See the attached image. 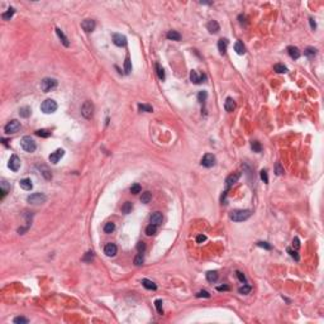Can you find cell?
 <instances>
[{"mask_svg":"<svg viewBox=\"0 0 324 324\" xmlns=\"http://www.w3.org/2000/svg\"><path fill=\"white\" fill-rule=\"evenodd\" d=\"M251 214L252 213L248 209H236L229 213V218L233 222H243V221H247L251 217Z\"/></svg>","mask_w":324,"mask_h":324,"instance_id":"obj_1","label":"cell"},{"mask_svg":"<svg viewBox=\"0 0 324 324\" xmlns=\"http://www.w3.org/2000/svg\"><path fill=\"white\" fill-rule=\"evenodd\" d=\"M20 146H22V148L26 151V152H29V153H32V152L35 151V148H37V144H35L34 142V139L33 138H30L28 136L26 137H23L20 139Z\"/></svg>","mask_w":324,"mask_h":324,"instance_id":"obj_2","label":"cell"},{"mask_svg":"<svg viewBox=\"0 0 324 324\" xmlns=\"http://www.w3.org/2000/svg\"><path fill=\"white\" fill-rule=\"evenodd\" d=\"M57 103L54 101L53 99H46L43 103L41 104V110L46 113V114H51V113H54L57 110Z\"/></svg>","mask_w":324,"mask_h":324,"instance_id":"obj_3","label":"cell"},{"mask_svg":"<svg viewBox=\"0 0 324 324\" xmlns=\"http://www.w3.org/2000/svg\"><path fill=\"white\" fill-rule=\"evenodd\" d=\"M57 88V80L52 77H45L43 80L41 81V89L45 91V93H50L53 89Z\"/></svg>","mask_w":324,"mask_h":324,"instance_id":"obj_4","label":"cell"},{"mask_svg":"<svg viewBox=\"0 0 324 324\" xmlns=\"http://www.w3.org/2000/svg\"><path fill=\"white\" fill-rule=\"evenodd\" d=\"M93 114H94V104L86 100L81 106V115L85 119H90L93 117Z\"/></svg>","mask_w":324,"mask_h":324,"instance_id":"obj_5","label":"cell"},{"mask_svg":"<svg viewBox=\"0 0 324 324\" xmlns=\"http://www.w3.org/2000/svg\"><path fill=\"white\" fill-rule=\"evenodd\" d=\"M46 195L45 194H42V193H34L32 195H29V196L27 198V201L29 204H33V205H38V204H43L46 203Z\"/></svg>","mask_w":324,"mask_h":324,"instance_id":"obj_6","label":"cell"},{"mask_svg":"<svg viewBox=\"0 0 324 324\" xmlns=\"http://www.w3.org/2000/svg\"><path fill=\"white\" fill-rule=\"evenodd\" d=\"M19 129H20V123L17 119L10 120L9 123L4 127V131H5V133H7V134H14V133H17Z\"/></svg>","mask_w":324,"mask_h":324,"instance_id":"obj_7","label":"cell"},{"mask_svg":"<svg viewBox=\"0 0 324 324\" xmlns=\"http://www.w3.org/2000/svg\"><path fill=\"white\" fill-rule=\"evenodd\" d=\"M215 165V156L213 153H206L203 158H201V166L204 167H213Z\"/></svg>","mask_w":324,"mask_h":324,"instance_id":"obj_8","label":"cell"},{"mask_svg":"<svg viewBox=\"0 0 324 324\" xmlns=\"http://www.w3.org/2000/svg\"><path fill=\"white\" fill-rule=\"evenodd\" d=\"M8 166L11 171H14V172H17L18 170L20 168V158L18 157L17 155H11L10 156V160H9V163H8Z\"/></svg>","mask_w":324,"mask_h":324,"instance_id":"obj_9","label":"cell"},{"mask_svg":"<svg viewBox=\"0 0 324 324\" xmlns=\"http://www.w3.org/2000/svg\"><path fill=\"white\" fill-rule=\"evenodd\" d=\"M65 156V151L62 150V148H58V150H56L54 152H52V153L50 155V162H52V163H58V161L61 160V158H62Z\"/></svg>","mask_w":324,"mask_h":324,"instance_id":"obj_10","label":"cell"},{"mask_svg":"<svg viewBox=\"0 0 324 324\" xmlns=\"http://www.w3.org/2000/svg\"><path fill=\"white\" fill-rule=\"evenodd\" d=\"M113 43L118 47H124L127 45V37L123 34L115 33V34H113Z\"/></svg>","mask_w":324,"mask_h":324,"instance_id":"obj_11","label":"cell"},{"mask_svg":"<svg viewBox=\"0 0 324 324\" xmlns=\"http://www.w3.org/2000/svg\"><path fill=\"white\" fill-rule=\"evenodd\" d=\"M81 28L85 30L86 33L93 32L95 29V20L94 19H85L81 22Z\"/></svg>","mask_w":324,"mask_h":324,"instance_id":"obj_12","label":"cell"},{"mask_svg":"<svg viewBox=\"0 0 324 324\" xmlns=\"http://www.w3.org/2000/svg\"><path fill=\"white\" fill-rule=\"evenodd\" d=\"M239 177H241V172H234V174H230L227 179H225V186H227V189H229L230 186H233L236 182L239 180Z\"/></svg>","mask_w":324,"mask_h":324,"instance_id":"obj_13","label":"cell"},{"mask_svg":"<svg viewBox=\"0 0 324 324\" xmlns=\"http://www.w3.org/2000/svg\"><path fill=\"white\" fill-rule=\"evenodd\" d=\"M117 251H118V248L114 243H108L105 248H104V253H105L108 257H114V256L117 255Z\"/></svg>","mask_w":324,"mask_h":324,"instance_id":"obj_14","label":"cell"},{"mask_svg":"<svg viewBox=\"0 0 324 324\" xmlns=\"http://www.w3.org/2000/svg\"><path fill=\"white\" fill-rule=\"evenodd\" d=\"M190 80H191V82H194V84H201V82H204V81L206 80V76H205V75L199 76V75H198V72L195 71V70H193V71L190 72Z\"/></svg>","mask_w":324,"mask_h":324,"instance_id":"obj_15","label":"cell"},{"mask_svg":"<svg viewBox=\"0 0 324 324\" xmlns=\"http://www.w3.org/2000/svg\"><path fill=\"white\" fill-rule=\"evenodd\" d=\"M150 221H151V224H155V225H160V224H162V221H163L162 213H160V211L153 213V214L151 215Z\"/></svg>","mask_w":324,"mask_h":324,"instance_id":"obj_16","label":"cell"},{"mask_svg":"<svg viewBox=\"0 0 324 324\" xmlns=\"http://www.w3.org/2000/svg\"><path fill=\"white\" fill-rule=\"evenodd\" d=\"M208 30H209V33L211 34H215L219 32V29H221V27H219V24L217 20H210L209 23H208V26H206Z\"/></svg>","mask_w":324,"mask_h":324,"instance_id":"obj_17","label":"cell"},{"mask_svg":"<svg viewBox=\"0 0 324 324\" xmlns=\"http://www.w3.org/2000/svg\"><path fill=\"white\" fill-rule=\"evenodd\" d=\"M224 109L228 113H232L236 109V101L232 99V97H227V99H225V103H224Z\"/></svg>","mask_w":324,"mask_h":324,"instance_id":"obj_18","label":"cell"},{"mask_svg":"<svg viewBox=\"0 0 324 324\" xmlns=\"http://www.w3.org/2000/svg\"><path fill=\"white\" fill-rule=\"evenodd\" d=\"M287 53H289V56L291 58H294V60H298L299 57H300V51H299L298 47H294V46L287 47Z\"/></svg>","mask_w":324,"mask_h":324,"instance_id":"obj_19","label":"cell"},{"mask_svg":"<svg viewBox=\"0 0 324 324\" xmlns=\"http://www.w3.org/2000/svg\"><path fill=\"white\" fill-rule=\"evenodd\" d=\"M227 46H228V41L225 38H222L218 41V51L221 54H225L227 52Z\"/></svg>","mask_w":324,"mask_h":324,"instance_id":"obj_20","label":"cell"},{"mask_svg":"<svg viewBox=\"0 0 324 324\" xmlns=\"http://www.w3.org/2000/svg\"><path fill=\"white\" fill-rule=\"evenodd\" d=\"M19 185H20V187L23 189V190H27V191H29V190H32V189H33V184H32V181H30V179H23V180H20L19 181Z\"/></svg>","mask_w":324,"mask_h":324,"instance_id":"obj_21","label":"cell"},{"mask_svg":"<svg viewBox=\"0 0 324 324\" xmlns=\"http://www.w3.org/2000/svg\"><path fill=\"white\" fill-rule=\"evenodd\" d=\"M56 33H57V35L60 37V39H61V42H62V45L65 46V47H69L70 46V42H69V38L66 37V35L63 34V32L62 30H61L60 28H56Z\"/></svg>","mask_w":324,"mask_h":324,"instance_id":"obj_22","label":"cell"},{"mask_svg":"<svg viewBox=\"0 0 324 324\" xmlns=\"http://www.w3.org/2000/svg\"><path fill=\"white\" fill-rule=\"evenodd\" d=\"M166 37L170 41H180L181 39V34L179 32H176V30H168Z\"/></svg>","mask_w":324,"mask_h":324,"instance_id":"obj_23","label":"cell"},{"mask_svg":"<svg viewBox=\"0 0 324 324\" xmlns=\"http://www.w3.org/2000/svg\"><path fill=\"white\" fill-rule=\"evenodd\" d=\"M142 285H143L147 290H156V289H157V285L153 282V281H151V280H148V279H143V280H142Z\"/></svg>","mask_w":324,"mask_h":324,"instance_id":"obj_24","label":"cell"},{"mask_svg":"<svg viewBox=\"0 0 324 324\" xmlns=\"http://www.w3.org/2000/svg\"><path fill=\"white\" fill-rule=\"evenodd\" d=\"M234 51L238 53V54H244L246 53V47L242 43L241 41H237L234 43Z\"/></svg>","mask_w":324,"mask_h":324,"instance_id":"obj_25","label":"cell"},{"mask_svg":"<svg viewBox=\"0 0 324 324\" xmlns=\"http://www.w3.org/2000/svg\"><path fill=\"white\" fill-rule=\"evenodd\" d=\"M218 277H219V275L217 271H209L206 273V280L209 281V282H217Z\"/></svg>","mask_w":324,"mask_h":324,"instance_id":"obj_26","label":"cell"},{"mask_svg":"<svg viewBox=\"0 0 324 324\" xmlns=\"http://www.w3.org/2000/svg\"><path fill=\"white\" fill-rule=\"evenodd\" d=\"M30 113H32V109H30L29 106H23L19 109V115L22 118H28Z\"/></svg>","mask_w":324,"mask_h":324,"instance_id":"obj_27","label":"cell"},{"mask_svg":"<svg viewBox=\"0 0 324 324\" xmlns=\"http://www.w3.org/2000/svg\"><path fill=\"white\" fill-rule=\"evenodd\" d=\"M124 71H125L127 75H129L131 71H132V61H131L129 56L125 57V61H124Z\"/></svg>","mask_w":324,"mask_h":324,"instance_id":"obj_28","label":"cell"},{"mask_svg":"<svg viewBox=\"0 0 324 324\" xmlns=\"http://www.w3.org/2000/svg\"><path fill=\"white\" fill-rule=\"evenodd\" d=\"M14 13H15L14 8H11V7H10V8H9L7 11H5V13H3V14H2V18H3L4 20H9L10 18L14 15Z\"/></svg>","mask_w":324,"mask_h":324,"instance_id":"obj_29","label":"cell"},{"mask_svg":"<svg viewBox=\"0 0 324 324\" xmlns=\"http://www.w3.org/2000/svg\"><path fill=\"white\" fill-rule=\"evenodd\" d=\"M152 199V194L150 191H144L142 193V196H140V201H142L143 204H148L150 201Z\"/></svg>","mask_w":324,"mask_h":324,"instance_id":"obj_30","label":"cell"},{"mask_svg":"<svg viewBox=\"0 0 324 324\" xmlns=\"http://www.w3.org/2000/svg\"><path fill=\"white\" fill-rule=\"evenodd\" d=\"M156 233H157V225H155V224L147 225V228H146V234L147 236H155Z\"/></svg>","mask_w":324,"mask_h":324,"instance_id":"obj_31","label":"cell"},{"mask_svg":"<svg viewBox=\"0 0 324 324\" xmlns=\"http://www.w3.org/2000/svg\"><path fill=\"white\" fill-rule=\"evenodd\" d=\"M273 70L276 72H279V74H285V72H287V67L285 65H282V63H276L273 66Z\"/></svg>","mask_w":324,"mask_h":324,"instance_id":"obj_32","label":"cell"},{"mask_svg":"<svg viewBox=\"0 0 324 324\" xmlns=\"http://www.w3.org/2000/svg\"><path fill=\"white\" fill-rule=\"evenodd\" d=\"M251 290H252V287H251L249 285L243 284V286L238 289V292H239V294H242V295H247V294H249V292H251Z\"/></svg>","mask_w":324,"mask_h":324,"instance_id":"obj_33","label":"cell"},{"mask_svg":"<svg viewBox=\"0 0 324 324\" xmlns=\"http://www.w3.org/2000/svg\"><path fill=\"white\" fill-rule=\"evenodd\" d=\"M132 209H133V205H132L131 201H125L124 205L122 206V211H123L124 214H129L132 211Z\"/></svg>","mask_w":324,"mask_h":324,"instance_id":"obj_34","label":"cell"},{"mask_svg":"<svg viewBox=\"0 0 324 324\" xmlns=\"http://www.w3.org/2000/svg\"><path fill=\"white\" fill-rule=\"evenodd\" d=\"M139 112H146V113H152L153 112V108L151 105H147V104H139L138 105Z\"/></svg>","mask_w":324,"mask_h":324,"instance_id":"obj_35","label":"cell"},{"mask_svg":"<svg viewBox=\"0 0 324 324\" xmlns=\"http://www.w3.org/2000/svg\"><path fill=\"white\" fill-rule=\"evenodd\" d=\"M251 148L253 150V152H261L262 151V146H261V143L260 142H257V140H252V142H251Z\"/></svg>","mask_w":324,"mask_h":324,"instance_id":"obj_36","label":"cell"},{"mask_svg":"<svg viewBox=\"0 0 324 324\" xmlns=\"http://www.w3.org/2000/svg\"><path fill=\"white\" fill-rule=\"evenodd\" d=\"M115 229V225H114V223H112V222H109V223H106L105 225H104V232H105L106 234H110V233H113V230Z\"/></svg>","mask_w":324,"mask_h":324,"instance_id":"obj_37","label":"cell"},{"mask_svg":"<svg viewBox=\"0 0 324 324\" xmlns=\"http://www.w3.org/2000/svg\"><path fill=\"white\" fill-rule=\"evenodd\" d=\"M304 54L307 57H314L315 54H316V48H314V47H308L307 50L304 51Z\"/></svg>","mask_w":324,"mask_h":324,"instance_id":"obj_38","label":"cell"},{"mask_svg":"<svg viewBox=\"0 0 324 324\" xmlns=\"http://www.w3.org/2000/svg\"><path fill=\"white\" fill-rule=\"evenodd\" d=\"M156 70H157V75H158V79H160V80H165V71H163V69L161 67V65L160 63H156Z\"/></svg>","mask_w":324,"mask_h":324,"instance_id":"obj_39","label":"cell"},{"mask_svg":"<svg viewBox=\"0 0 324 324\" xmlns=\"http://www.w3.org/2000/svg\"><path fill=\"white\" fill-rule=\"evenodd\" d=\"M35 134L42 138H48L51 136V132H48L47 129H38V131H35Z\"/></svg>","mask_w":324,"mask_h":324,"instance_id":"obj_40","label":"cell"},{"mask_svg":"<svg viewBox=\"0 0 324 324\" xmlns=\"http://www.w3.org/2000/svg\"><path fill=\"white\" fill-rule=\"evenodd\" d=\"M144 262V258H143V253H138L134 258V265L136 266H140Z\"/></svg>","mask_w":324,"mask_h":324,"instance_id":"obj_41","label":"cell"},{"mask_svg":"<svg viewBox=\"0 0 324 324\" xmlns=\"http://www.w3.org/2000/svg\"><path fill=\"white\" fill-rule=\"evenodd\" d=\"M275 174H276L277 176H280V175H282V174H284V167L281 166V163H280V162H276V163H275Z\"/></svg>","mask_w":324,"mask_h":324,"instance_id":"obj_42","label":"cell"},{"mask_svg":"<svg viewBox=\"0 0 324 324\" xmlns=\"http://www.w3.org/2000/svg\"><path fill=\"white\" fill-rule=\"evenodd\" d=\"M155 305H156L157 313L162 315V314H163V308H162V300H160V299H157V300L155 301Z\"/></svg>","mask_w":324,"mask_h":324,"instance_id":"obj_43","label":"cell"},{"mask_svg":"<svg viewBox=\"0 0 324 324\" xmlns=\"http://www.w3.org/2000/svg\"><path fill=\"white\" fill-rule=\"evenodd\" d=\"M13 322L15 324H27L29 320L27 319V318H24V316H17V318H14Z\"/></svg>","mask_w":324,"mask_h":324,"instance_id":"obj_44","label":"cell"},{"mask_svg":"<svg viewBox=\"0 0 324 324\" xmlns=\"http://www.w3.org/2000/svg\"><path fill=\"white\" fill-rule=\"evenodd\" d=\"M140 190H142V187H140L139 184H133L131 186V193L132 194H138V193H140Z\"/></svg>","mask_w":324,"mask_h":324,"instance_id":"obj_45","label":"cell"},{"mask_svg":"<svg viewBox=\"0 0 324 324\" xmlns=\"http://www.w3.org/2000/svg\"><path fill=\"white\" fill-rule=\"evenodd\" d=\"M206 97H208V93H206V91H200V93L198 94V101L203 103V101L206 100Z\"/></svg>","mask_w":324,"mask_h":324,"instance_id":"obj_46","label":"cell"},{"mask_svg":"<svg viewBox=\"0 0 324 324\" xmlns=\"http://www.w3.org/2000/svg\"><path fill=\"white\" fill-rule=\"evenodd\" d=\"M287 252H289V253H290V256H291V257H292V258H294L295 261H299V260H300V257H299V255H298V252H296V251H295V249H291V248H287Z\"/></svg>","mask_w":324,"mask_h":324,"instance_id":"obj_47","label":"cell"},{"mask_svg":"<svg viewBox=\"0 0 324 324\" xmlns=\"http://www.w3.org/2000/svg\"><path fill=\"white\" fill-rule=\"evenodd\" d=\"M93 258H94V252H93V251H89V252H86V255L84 256V258H82V260H84L85 262H90Z\"/></svg>","mask_w":324,"mask_h":324,"instance_id":"obj_48","label":"cell"},{"mask_svg":"<svg viewBox=\"0 0 324 324\" xmlns=\"http://www.w3.org/2000/svg\"><path fill=\"white\" fill-rule=\"evenodd\" d=\"M260 176H261V179H262V181H264L265 184H268V176H267V171L266 170H262L260 172Z\"/></svg>","mask_w":324,"mask_h":324,"instance_id":"obj_49","label":"cell"},{"mask_svg":"<svg viewBox=\"0 0 324 324\" xmlns=\"http://www.w3.org/2000/svg\"><path fill=\"white\" fill-rule=\"evenodd\" d=\"M236 275H237V277H238V280H239L241 282H243V284H247V279H246V276H244V275H243L241 271H237V272H236Z\"/></svg>","mask_w":324,"mask_h":324,"instance_id":"obj_50","label":"cell"},{"mask_svg":"<svg viewBox=\"0 0 324 324\" xmlns=\"http://www.w3.org/2000/svg\"><path fill=\"white\" fill-rule=\"evenodd\" d=\"M137 249H138V253H144V251H146V244H144V242H138V244H137Z\"/></svg>","mask_w":324,"mask_h":324,"instance_id":"obj_51","label":"cell"},{"mask_svg":"<svg viewBox=\"0 0 324 324\" xmlns=\"http://www.w3.org/2000/svg\"><path fill=\"white\" fill-rule=\"evenodd\" d=\"M196 298H210V294L205 290H201L196 294Z\"/></svg>","mask_w":324,"mask_h":324,"instance_id":"obj_52","label":"cell"},{"mask_svg":"<svg viewBox=\"0 0 324 324\" xmlns=\"http://www.w3.org/2000/svg\"><path fill=\"white\" fill-rule=\"evenodd\" d=\"M257 246L258 247H262V248H265V249H271V244H268L267 242H258L257 243Z\"/></svg>","mask_w":324,"mask_h":324,"instance_id":"obj_53","label":"cell"},{"mask_svg":"<svg viewBox=\"0 0 324 324\" xmlns=\"http://www.w3.org/2000/svg\"><path fill=\"white\" fill-rule=\"evenodd\" d=\"M205 241H206V236L205 234H199L196 237V243H203Z\"/></svg>","mask_w":324,"mask_h":324,"instance_id":"obj_54","label":"cell"},{"mask_svg":"<svg viewBox=\"0 0 324 324\" xmlns=\"http://www.w3.org/2000/svg\"><path fill=\"white\" fill-rule=\"evenodd\" d=\"M292 246L295 247V249H299V247H300V241H299L298 237L294 238V241H292Z\"/></svg>","mask_w":324,"mask_h":324,"instance_id":"obj_55","label":"cell"},{"mask_svg":"<svg viewBox=\"0 0 324 324\" xmlns=\"http://www.w3.org/2000/svg\"><path fill=\"white\" fill-rule=\"evenodd\" d=\"M309 22H310V27H311V29H313V30H314V29L316 28V24H315V22H314V19H313V18H310V19H309Z\"/></svg>","mask_w":324,"mask_h":324,"instance_id":"obj_56","label":"cell"},{"mask_svg":"<svg viewBox=\"0 0 324 324\" xmlns=\"http://www.w3.org/2000/svg\"><path fill=\"white\" fill-rule=\"evenodd\" d=\"M217 290H218V291H223V290H229V287H228V286H218V287H217Z\"/></svg>","mask_w":324,"mask_h":324,"instance_id":"obj_57","label":"cell"}]
</instances>
